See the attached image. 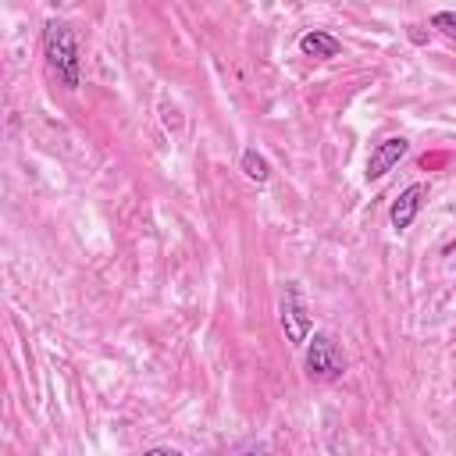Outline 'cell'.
<instances>
[{
  "label": "cell",
  "instance_id": "1",
  "mask_svg": "<svg viewBox=\"0 0 456 456\" xmlns=\"http://www.w3.org/2000/svg\"><path fill=\"white\" fill-rule=\"evenodd\" d=\"M43 57H46L50 75L64 89H78V82H82V53H78V39H75L68 21L46 18V25H43Z\"/></svg>",
  "mask_w": 456,
  "mask_h": 456
},
{
  "label": "cell",
  "instance_id": "2",
  "mask_svg": "<svg viewBox=\"0 0 456 456\" xmlns=\"http://www.w3.org/2000/svg\"><path fill=\"white\" fill-rule=\"evenodd\" d=\"M349 367L342 346L335 342V335L328 331H314V338H306V374L317 381H335L342 378Z\"/></svg>",
  "mask_w": 456,
  "mask_h": 456
},
{
  "label": "cell",
  "instance_id": "3",
  "mask_svg": "<svg viewBox=\"0 0 456 456\" xmlns=\"http://www.w3.org/2000/svg\"><path fill=\"white\" fill-rule=\"evenodd\" d=\"M278 317H281V331L292 346H306L310 338V310H306V299L299 292V281H285L281 289V303H278Z\"/></svg>",
  "mask_w": 456,
  "mask_h": 456
},
{
  "label": "cell",
  "instance_id": "4",
  "mask_svg": "<svg viewBox=\"0 0 456 456\" xmlns=\"http://www.w3.org/2000/svg\"><path fill=\"white\" fill-rule=\"evenodd\" d=\"M406 150H410V142L403 139V135H388V139H381L374 150H370V157H367V182H378V178H385L403 157H406Z\"/></svg>",
  "mask_w": 456,
  "mask_h": 456
},
{
  "label": "cell",
  "instance_id": "5",
  "mask_svg": "<svg viewBox=\"0 0 456 456\" xmlns=\"http://www.w3.org/2000/svg\"><path fill=\"white\" fill-rule=\"evenodd\" d=\"M424 200H428V182H413V185H406V189L399 192V200L392 203V210H388L392 228H395V232H406V228L413 224V217L420 214Z\"/></svg>",
  "mask_w": 456,
  "mask_h": 456
},
{
  "label": "cell",
  "instance_id": "6",
  "mask_svg": "<svg viewBox=\"0 0 456 456\" xmlns=\"http://www.w3.org/2000/svg\"><path fill=\"white\" fill-rule=\"evenodd\" d=\"M299 50H303V57L331 61V57H338V53H342V43H338L331 32H324V28H310V32H303Z\"/></svg>",
  "mask_w": 456,
  "mask_h": 456
},
{
  "label": "cell",
  "instance_id": "7",
  "mask_svg": "<svg viewBox=\"0 0 456 456\" xmlns=\"http://www.w3.org/2000/svg\"><path fill=\"white\" fill-rule=\"evenodd\" d=\"M239 164H242V171H246V178H249V182H260V185H264V182L271 178V164H267V157H264V153H256L253 146H249V150H242V160H239Z\"/></svg>",
  "mask_w": 456,
  "mask_h": 456
},
{
  "label": "cell",
  "instance_id": "8",
  "mask_svg": "<svg viewBox=\"0 0 456 456\" xmlns=\"http://www.w3.org/2000/svg\"><path fill=\"white\" fill-rule=\"evenodd\" d=\"M431 25H435L438 32H445L449 39H456V11H438V14L431 18Z\"/></svg>",
  "mask_w": 456,
  "mask_h": 456
},
{
  "label": "cell",
  "instance_id": "9",
  "mask_svg": "<svg viewBox=\"0 0 456 456\" xmlns=\"http://www.w3.org/2000/svg\"><path fill=\"white\" fill-rule=\"evenodd\" d=\"M142 456H182L178 449H164V445H157V449H146Z\"/></svg>",
  "mask_w": 456,
  "mask_h": 456
},
{
  "label": "cell",
  "instance_id": "10",
  "mask_svg": "<svg viewBox=\"0 0 456 456\" xmlns=\"http://www.w3.org/2000/svg\"><path fill=\"white\" fill-rule=\"evenodd\" d=\"M239 456H264V452H239Z\"/></svg>",
  "mask_w": 456,
  "mask_h": 456
}]
</instances>
